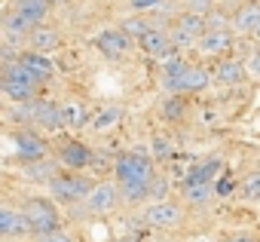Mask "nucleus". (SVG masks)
Listing matches in <instances>:
<instances>
[{
  "label": "nucleus",
  "instance_id": "1",
  "mask_svg": "<svg viewBox=\"0 0 260 242\" xmlns=\"http://www.w3.org/2000/svg\"><path fill=\"white\" fill-rule=\"evenodd\" d=\"M113 172H116V181H119L125 199L138 202V199H147V196H150V187H153L156 175H153V160H150L144 150L122 154V157L116 160Z\"/></svg>",
  "mask_w": 260,
  "mask_h": 242
},
{
  "label": "nucleus",
  "instance_id": "2",
  "mask_svg": "<svg viewBox=\"0 0 260 242\" xmlns=\"http://www.w3.org/2000/svg\"><path fill=\"white\" fill-rule=\"evenodd\" d=\"M0 86H4V92H7L13 101H28V98H34L40 80H37V77L22 65V58H19V62H7V65H4V80H0Z\"/></svg>",
  "mask_w": 260,
  "mask_h": 242
},
{
  "label": "nucleus",
  "instance_id": "3",
  "mask_svg": "<svg viewBox=\"0 0 260 242\" xmlns=\"http://www.w3.org/2000/svg\"><path fill=\"white\" fill-rule=\"evenodd\" d=\"M95 184L86 178V175H80V172H58L52 181H49V190H52V196L58 199V202H83L86 196H89V190H92Z\"/></svg>",
  "mask_w": 260,
  "mask_h": 242
},
{
  "label": "nucleus",
  "instance_id": "4",
  "mask_svg": "<svg viewBox=\"0 0 260 242\" xmlns=\"http://www.w3.org/2000/svg\"><path fill=\"white\" fill-rule=\"evenodd\" d=\"M25 215H28L31 230H34L37 236L58 230V208H55V202H49V199H43V196L25 199Z\"/></svg>",
  "mask_w": 260,
  "mask_h": 242
},
{
  "label": "nucleus",
  "instance_id": "5",
  "mask_svg": "<svg viewBox=\"0 0 260 242\" xmlns=\"http://www.w3.org/2000/svg\"><path fill=\"white\" fill-rule=\"evenodd\" d=\"M211 83V74L205 71V68H184L178 77H166L162 80V86H166V92H199V89H205Z\"/></svg>",
  "mask_w": 260,
  "mask_h": 242
},
{
  "label": "nucleus",
  "instance_id": "6",
  "mask_svg": "<svg viewBox=\"0 0 260 242\" xmlns=\"http://www.w3.org/2000/svg\"><path fill=\"white\" fill-rule=\"evenodd\" d=\"M181 218H184L181 205H178V202H169V199L147 205L144 215H141V221H144L147 227H153V230H169V227H175Z\"/></svg>",
  "mask_w": 260,
  "mask_h": 242
},
{
  "label": "nucleus",
  "instance_id": "7",
  "mask_svg": "<svg viewBox=\"0 0 260 242\" xmlns=\"http://www.w3.org/2000/svg\"><path fill=\"white\" fill-rule=\"evenodd\" d=\"M119 205V190L113 184H95L89 190V196L83 199V211L86 215H107Z\"/></svg>",
  "mask_w": 260,
  "mask_h": 242
},
{
  "label": "nucleus",
  "instance_id": "8",
  "mask_svg": "<svg viewBox=\"0 0 260 242\" xmlns=\"http://www.w3.org/2000/svg\"><path fill=\"white\" fill-rule=\"evenodd\" d=\"M13 144H16L19 160H25V163H37V160H46V157H49V144H46L40 135L28 132V129L13 132Z\"/></svg>",
  "mask_w": 260,
  "mask_h": 242
},
{
  "label": "nucleus",
  "instance_id": "9",
  "mask_svg": "<svg viewBox=\"0 0 260 242\" xmlns=\"http://www.w3.org/2000/svg\"><path fill=\"white\" fill-rule=\"evenodd\" d=\"M208 31V22L202 19V13H187V16H181V22H178V28L172 31V40L178 43V46H190V43H199V37Z\"/></svg>",
  "mask_w": 260,
  "mask_h": 242
},
{
  "label": "nucleus",
  "instance_id": "10",
  "mask_svg": "<svg viewBox=\"0 0 260 242\" xmlns=\"http://www.w3.org/2000/svg\"><path fill=\"white\" fill-rule=\"evenodd\" d=\"M58 163L68 166V169H74V172H83V169H89V166L95 163V154H92L83 141L68 138V141L58 147Z\"/></svg>",
  "mask_w": 260,
  "mask_h": 242
},
{
  "label": "nucleus",
  "instance_id": "11",
  "mask_svg": "<svg viewBox=\"0 0 260 242\" xmlns=\"http://www.w3.org/2000/svg\"><path fill=\"white\" fill-rule=\"evenodd\" d=\"M141 49H144L150 58L169 62V58H175V49H178V43L172 40V34H169V31H159V28H153L147 37H141Z\"/></svg>",
  "mask_w": 260,
  "mask_h": 242
},
{
  "label": "nucleus",
  "instance_id": "12",
  "mask_svg": "<svg viewBox=\"0 0 260 242\" xmlns=\"http://www.w3.org/2000/svg\"><path fill=\"white\" fill-rule=\"evenodd\" d=\"M95 46H98V52L107 55V58H122V55L128 52V46H132V34H125L122 28H119V31H101V34L95 37Z\"/></svg>",
  "mask_w": 260,
  "mask_h": 242
},
{
  "label": "nucleus",
  "instance_id": "13",
  "mask_svg": "<svg viewBox=\"0 0 260 242\" xmlns=\"http://www.w3.org/2000/svg\"><path fill=\"white\" fill-rule=\"evenodd\" d=\"M34 126L46 129L49 135L64 129V116H61V104L55 101H37V110H34Z\"/></svg>",
  "mask_w": 260,
  "mask_h": 242
},
{
  "label": "nucleus",
  "instance_id": "14",
  "mask_svg": "<svg viewBox=\"0 0 260 242\" xmlns=\"http://www.w3.org/2000/svg\"><path fill=\"white\" fill-rule=\"evenodd\" d=\"M0 233L4 236H25V233H34L31 230V221H28V215H25V208L22 211H16V208H4L0 211Z\"/></svg>",
  "mask_w": 260,
  "mask_h": 242
},
{
  "label": "nucleus",
  "instance_id": "15",
  "mask_svg": "<svg viewBox=\"0 0 260 242\" xmlns=\"http://www.w3.org/2000/svg\"><path fill=\"white\" fill-rule=\"evenodd\" d=\"M230 46H233V34L223 28H208L199 37V49L205 55H223V52H230Z\"/></svg>",
  "mask_w": 260,
  "mask_h": 242
},
{
  "label": "nucleus",
  "instance_id": "16",
  "mask_svg": "<svg viewBox=\"0 0 260 242\" xmlns=\"http://www.w3.org/2000/svg\"><path fill=\"white\" fill-rule=\"evenodd\" d=\"M34 28H37V25H34V22H28V19L16 10L13 16H7V19H4V40H7V43H16V40H22L25 34H31Z\"/></svg>",
  "mask_w": 260,
  "mask_h": 242
},
{
  "label": "nucleus",
  "instance_id": "17",
  "mask_svg": "<svg viewBox=\"0 0 260 242\" xmlns=\"http://www.w3.org/2000/svg\"><path fill=\"white\" fill-rule=\"evenodd\" d=\"M19 58H22V65H25V68H28L40 83L52 77V62H49V55H43V52H37V49H34V52H22Z\"/></svg>",
  "mask_w": 260,
  "mask_h": 242
},
{
  "label": "nucleus",
  "instance_id": "18",
  "mask_svg": "<svg viewBox=\"0 0 260 242\" xmlns=\"http://www.w3.org/2000/svg\"><path fill=\"white\" fill-rule=\"evenodd\" d=\"M22 175L28 178V181H52L55 175H58V163L55 160H37V163H25V169H22Z\"/></svg>",
  "mask_w": 260,
  "mask_h": 242
},
{
  "label": "nucleus",
  "instance_id": "19",
  "mask_svg": "<svg viewBox=\"0 0 260 242\" xmlns=\"http://www.w3.org/2000/svg\"><path fill=\"white\" fill-rule=\"evenodd\" d=\"M220 169H223V163H220V157H211V160H205V163H199V166H193L184 184H211V178H214V175H217Z\"/></svg>",
  "mask_w": 260,
  "mask_h": 242
},
{
  "label": "nucleus",
  "instance_id": "20",
  "mask_svg": "<svg viewBox=\"0 0 260 242\" xmlns=\"http://www.w3.org/2000/svg\"><path fill=\"white\" fill-rule=\"evenodd\" d=\"M233 25H236V31H254L257 34V28H260V4L239 7L236 16H233Z\"/></svg>",
  "mask_w": 260,
  "mask_h": 242
},
{
  "label": "nucleus",
  "instance_id": "21",
  "mask_svg": "<svg viewBox=\"0 0 260 242\" xmlns=\"http://www.w3.org/2000/svg\"><path fill=\"white\" fill-rule=\"evenodd\" d=\"M28 37H31V46H34L37 52H49V49H58V46H61V37H58V31H52V28H34Z\"/></svg>",
  "mask_w": 260,
  "mask_h": 242
},
{
  "label": "nucleus",
  "instance_id": "22",
  "mask_svg": "<svg viewBox=\"0 0 260 242\" xmlns=\"http://www.w3.org/2000/svg\"><path fill=\"white\" fill-rule=\"evenodd\" d=\"M214 80L223 83V86H239V83L245 80V68H242L239 62H220V65L214 68Z\"/></svg>",
  "mask_w": 260,
  "mask_h": 242
},
{
  "label": "nucleus",
  "instance_id": "23",
  "mask_svg": "<svg viewBox=\"0 0 260 242\" xmlns=\"http://www.w3.org/2000/svg\"><path fill=\"white\" fill-rule=\"evenodd\" d=\"M49 4H52V0H19L16 10H19L28 22L40 25V22L46 19V13H49Z\"/></svg>",
  "mask_w": 260,
  "mask_h": 242
},
{
  "label": "nucleus",
  "instance_id": "24",
  "mask_svg": "<svg viewBox=\"0 0 260 242\" xmlns=\"http://www.w3.org/2000/svg\"><path fill=\"white\" fill-rule=\"evenodd\" d=\"M122 119V107H104L92 116V132H110Z\"/></svg>",
  "mask_w": 260,
  "mask_h": 242
},
{
  "label": "nucleus",
  "instance_id": "25",
  "mask_svg": "<svg viewBox=\"0 0 260 242\" xmlns=\"http://www.w3.org/2000/svg\"><path fill=\"white\" fill-rule=\"evenodd\" d=\"M61 116H64V129H80L83 123H86V107L80 104V101H68V104H61Z\"/></svg>",
  "mask_w": 260,
  "mask_h": 242
},
{
  "label": "nucleus",
  "instance_id": "26",
  "mask_svg": "<svg viewBox=\"0 0 260 242\" xmlns=\"http://www.w3.org/2000/svg\"><path fill=\"white\" fill-rule=\"evenodd\" d=\"M184 110H187V101L181 98V92H172V95L162 101V116H166V119H181Z\"/></svg>",
  "mask_w": 260,
  "mask_h": 242
},
{
  "label": "nucleus",
  "instance_id": "27",
  "mask_svg": "<svg viewBox=\"0 0 260 242\" xmlns=\"http://www.w3.org/2000/svg\"><path fill=\"white\" fill-rule=\"evenodd\" d=\"M184 199L193 205H205L211 199V184H184Z\"/></svg>",
  "mask_w": 260,
  "mask_h": 242
},
{
  "label": "nucleus",
  "instance_id": "28",
  "mask_svg": "<svg viewBox=\"0 0 260 242\" xmlns=\"http://www.w3.org/2000/svg\"><path fill=\"white\" fill-rule=\"evenodd\" d=\"M239 190H242V196H245V199H260V172L245 175V178H242V184H239Z\"/></svg>",
  "mask_w": 260,
  "mask_h": 242
},
{
  "label": "nucleus",
  "instance_id": "29",
  "mask_svg": "<svg viewBox=\"0 0 260 242\" xmlns=\"http://www.w3.org/2000/svg\"><path fill=\"white\" fill-rule=\"evenodd\" d=\"M122 31L141 40V37H147V34L153 31V25H150L147 19H125V22H122Z\"/></svg>",
  "mask_w": 260,
  "mask_h": 242
},
{
  "label": "nucleus",
  "instance_id": "30",
  "mask_svg": "<svg viewBox=\"0 0 260 242\" xmlns=\"http://www.w3.org/2000/svg\"><path fill=\"white\" fill-rule=\"evenodd\" d=\"M172 154H175L172 141H169V138H162V135H156V138H153V157H156V160H169Z\"/></svg>",
  "mask_w": 260,
  "mask_h": 242
},
{
  "label": "nucleus",
  "instance_id": "31",
  "mask_svg": "<svg viewBox=\"0 0 260 242\" xmlns=\"http://www.w3.org/2000/svg\"><path fill=\"white\" fill-rule=\"evenodd\" d=\"M37 242H74V239L68 233H61V230H52V233H40Z\"/></svg>",
  "mask_w": 260,
  "mask_h": 242
},
{
  "label": "nucleus",
  "instance_id": "32",
  "mask_svg": "<svg viewBox=\"0 0 260 242\" xmlns=\"http://www.w3.org/2000/svg\"><path fill=\"white\" fill-rule=\"evenodd\" d=\"M159 0H132V7L135 10H150V7H156Z\"/></svg>",
  "mask_w": 260,
  "mask_h": 242
},
{
  "label": "nucleus",
  "instance_id": "33",
  "mask_svg": "<svg viewBox=\"0 0 260 242\" xmlns=\"http://www.w3.org/2000/svg\"><path fill=\"white\" fill-rule=\"evenodd\" d=\"M205 4H208V0H190V10H193V13H205V10H208Z\"/></svg>",
  "mask_w": 260,
  "mask_h": 242
},
{
  "label": "nucleus",
  "instance_id": "34",
  "mask_svg": "<svg viewBox=\"0 0 260 242\" xmlns=\"http://www.w3.org/2000/svg\"><path fill=\"white\" fill-rule=\"evenodd\" d=\"M223 242H257V239H254V236H245V233H242V236H230V239H223Z\"/></svg>",
  "mask_w": 260,
  "mask_h": 242
},
{
  "label": "nucleus",
  "instance_id": "35",
  "mask_svg": "<svg viewBox=\"0 0 260 242\" xmlns=\"http://www.w3.org/2000/svg\"><path fill=\"white\" fill-rule=\"evenodd\" d=\"M251 68H254V74H257V77H260V52H257V55H254V65H251Z\"/></svg>",
  "mask_w": 260,
  "mask_h": 242
},
{
  "label": "nucleus",
  "instance_id": "36",
  "mask_svg": "<svg viewBox=\"0 0 260 242\" xmlns=\"http://www.w3.org/2000/svg\"><path fill=\"white\" fill-rule=\"evenodd\" d=\"M119 242H135V239H119Z\"/></svg>",
  "mask_w": 260,
  "mask_h": 242
},
{
  "label": "nucleus",
  "instance_id": "37",
  "mask_svg": "<svg viewBox=\"0 0 260 242\" xmlns=\"http://www.w3.org/2000/svg\"><path fill=\"white\" fill-rule=\"evenodd\" d=\"M58 4H68V0H58Z\"/></svg>",
  "mask_w": 260,
  "mask_h": 242
}]
</instances>
